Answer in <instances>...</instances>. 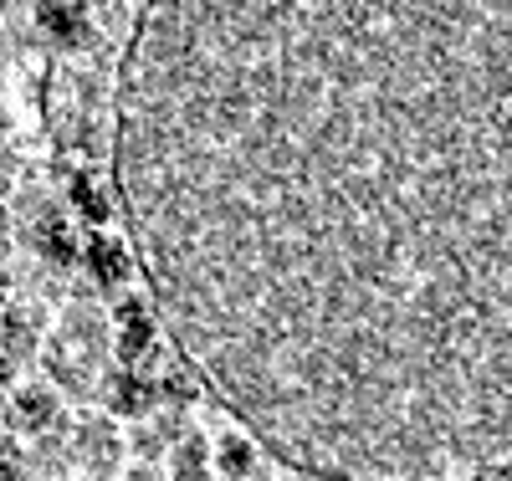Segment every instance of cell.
<instances>
[{"label":"cell","mask_w":512,"mask_h":481,"mask_svg":"<svg viewBox=\"0 0 512 481\" xmlns=\"http://www.w3.org/2000/svg\"><path fill=\"white\" fill-rule=\"evenodd\" d=\"M149 343H154L149 313L139 308V302H123V308H118V354L123 359H144Z\"/></svg>","instance_id":"6da1fadb"},{"label":"cell","mask_w":512,"mask_h":481,"mask_svg":"<svg viewBox=\"0 0 512 481\" xmlns=\"http://www.w3.org/2000/svg\"><path fill=\"white\" fill-rule=\"evenodd\" d=\"M88 267H93V277L98 282H123L128 277V256H123V246L118 241H108V236H98L93 246H88Z\"/></svg>","instance_id":"7a4b0ae2"},{"label":"cell","mask_w":512,"mask_h":481,"mask_svg":"<svg viewBox=\"0 0 512 481\" xmlns=\"http://www.w3.org/2000/svg\"><path fill=\"white\" fill-rule=\"evenodd\" d=\"M36 21H41V31H52L57 41H77L82 31H88V11H82V6H41Z\"/></svg>","instance_id":"3957f363"},{"label":"cell","mask_w":512,"mask_h":481,"mask_svg":"<svg viewBox=\"0 0 512 481\" xmlns=\"http://www.w3.org/2000/svg\"><path fill=\"white\" fill-rule=\"evenodd\" d=\"M36 241H41V251H47L52 261H62V267L77 256V236H72V226L62 221V215H47V221L36 226Z\"/></svg>","instance_id":"277c9868"},{"label":"cell","mask_w":512,"mask_h":481,"mask_svg":"<svg viewBox=\"0 0 512 481\" xmlns=\"http://www.w3.org/2000/svg\"><path fill=\"white\" fill-rule=\"evenodd\" d=\"M72 200H77V210L88 215V221H103V215H108V200H103V190L93 180H77L72 185Z\"/></svg>","instance_id":"5b68a950"},{"label":"cell","mask_w":512,"mask_h":481,"mask_svg":"<svg viewBox=\"0 0 512 481\" xmlns=\"http://www.w3.org/2000/svg\"><path fill=\"white\" fill-rule=\"evenodd\" d=\"M149 400H154V395H149V384H144V379H118V389H113V405L128 410V415L144 410Z\"/></svg>","instance_id":"8992f818"},{"label":"cell","mask_w":512,"mask_h":481,"mask_svg":"<svg viewBox=\"0 0 512 481\" xmlns=\"http://www.w3.org/2000/svg\"><path fill=\"white\" fill-rule=\"evenodd\" d=\"M16 410H21V420H31V425L52 420V400H47V395H36V389H26V395L16 400Z\"/></svg>","instance_id":"52a82bcc"},{"label":"cell","mask_w":512,"mask_h":481,"mask_svg":"<svg viewBox=\"0 0 512 481\" xmlns=\"http://www.w3.org/2000/svg\"><path fill=\"white\" fill-rule=\"evenodd\" d=\"M16 348H21V328H16V323H6V328H0V379L11 374V364H16Z\"/></svg>","instance_id":"ba28073f"},{"label":"cell","mask_w":512,"mask_h":481,"mask_svg":"<svg viewBox=\"0 0 512 481\" xmlns=\"http://www.w3.org/2000/svg\"><path fill=\"white\" fill-rule=\"evenodd\" d=\"M175 481H205V466H200V446H185L180 451V471Z\"/></svg>","instance_id":"9c48e42d"},{"label":"cell","mask_w":512,"mask_h":481,"mask_svg":"<svg viewBox=\"0 0 512 481\" xmlns=\"http://www.w3.org/2000/svg\"><path fill=\"white\" fill-rule=\"evenodd\" d=\"M241 461H246L241 441H226V471H241Z\"/></svg>","instance_id":"30bf717a"},{"label":"cell","mask_w":512,"mask_h":481,"mask_svg":"<svg viewBox=\"0 0 512 481\" xmlns=\"http://www.w3.org/2000/svg\"><path fill=\"white\" fill-rule=\"evenodd\" d=\"M0 481H26V476H21L16 466H0Z\"/></svg>","instance_id":"8fae6325"}]
</instances>
